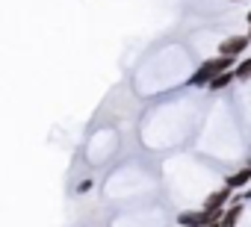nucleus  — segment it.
Returning <instances> with one entry per match:
<instances>
[{"mask_svg": "<svg viewBox=\"0 0 251 227\" xmlns=\"http://www.w3.org/2000/svg\"><path fill=\"white\" fill-rule=\"evenodd\" d=\"M245 21H248V27H251V9H248V15H245Z\"/></svg>", "mask_w": 251, "mask_h": 227, "instance_id": "9d476101", "label": "nucleus"}, {"mask_svg": "<svg viewBox=\"0 0 251 227\" xmlns=\"http://www.w3.org/2000/svg\"><path fill=\"white\" fill-rule=\"evenodd\" d=\"M230 3H239V0H230Z\"/></svg>", "mask_w": 251, "mask_h": 227, "instance_id": "f8f14e48", "label": "nucleus"}, {"mask_svg": "<svg viewBox=\"0 0 251 227\" xmlns=\"http://www.w3.org/2000/svg\"><path fill=\"white\" fill-rule=\"evenodd\" d=\"M225 186H227L230 192H236V189H245V186H251V168H248V165L236 168L233 174H227V177H225Z\"/></svg>", "mask_w": 251, "mask_h": 227, "instance_id": "39448f33", "label": "nucleus"}, {"mask_svg": "<svg viewBox=\"0 0 251 227\" xmlns=\"http://www.w3.org/2000/svg\"><path fill=\"white\" fill-rule=\"evenodd\" d=\"M245 36H248V39H251V27H248V33H245Z\"/></svg>", "mask_w": 251, "mask_h": 227, "instance_id": "9b49d317", "label": "nucleus"}, {"mask_svg": "<svg viewBox=\"0 0 251 227\" xmlns=\"http://www.w3.org/2000/svg\"><path fill=\"white\" fill-rule=\"evenodd\" d=\"M233 65H236V59H230V56H213V59H204V62L195 68V74L189 77V86H192V89H207V83H210L216 74L230 71Z\"/></svg>", "mask_w": 251, "mask_h": 227, "instance_id": "f257e3e1", "label": "nucleus"}, {"mask_svg": "<svg viewBox=\"0 0 251 227\" xmlns=\"http://www.w3.org/2000/svg\"><path fill=\"white\" fill-rule=\"evenodd\" d=\"M92 186H95V180H92V177H86V180H80L77 192H80V195H86V192H92Z\"/></svg>", "mask_w": 251, "mask_h": 227, "instance_id": "6e6552de", "label": "nucleus"}, {"mask_svg": "<svg viewBox=\"0 0 251 227\" xmlns=\"http://www.w3.org/2000/svg\"><path fill=\"white\" fill-rule=\"evenodd\" d=\"M233 74H236V83H242V80H251V56H242V59H236V65H233Z\"/></svg>", "mask_w": 251, "mask_h": 227, "instance_id": "0eeeda50", "label": "nucleus"}, {"mask_svg": "<svg viewBox=\"0 0 251 227\" xmlns=\"http://www.w3.org/2000/svg\"><path fill=\"white\" fill-rule=\"evenodd\" d=\"M230 198H233V192L227 189V186H222V189H216V192H210L207 198H204V206L201 209H225L227 204H230Z\"/></svg>", "mask_w": 251, "mask_h": 227, "instance_id": "20e7f679", "label": "nucleus"}, {"mask_svg": "<svg viewBox=\"0 0 251 227\" xmlns=\"http://www.w3.org/2000/svg\"><path fill=\"white\" fill-rule=\"evenodd\" d=\"M239 198H242V201H251V189H245V192H242Z\"/></svg>", "mask_w": 251, "mask_h": 227, "instance_id": "1a4fd4ad", "label": "nucleus"}, {"mask_svg": "<svg viewBox=\"0 0 251 227\" xmlns=\"http://www.w3.org/2000/svg\"><path fill=\"white\" fill-rule=\"evenodd\" d=\"M248 168H251V159H248Z\"/></svg>", "mask_w": 251, "mask_h": 227, "instance_id": "ddd939ff", "label": "nucleus"}, {"mask_svg": "<svg viewBox=\"0 0 251 227\" xmlns=\"http://www.w3.org/2000/svg\"><path fill=\"white\" fill-rule=\"evenodd\" d=\"M251 47V39L248 36H227L222 45H219V56H230V59H242Z\"/></svg>", "mask_w": 251, "mask_h": 227, "instance_id": "f03ea898", "label": "nucleus"}, {"mask_svg": "<svg viewBox=\"0 0 251 227\" xmlns=\"http://www.w3.org/2000/svg\"><path fill=\"white\" fill-rule=\"evenodd\" d=\"M242 212H245V204H242V198L233 192L230 204H227V206H225V212H222V221H219V227H236V224L242 221Z\"/></svg>", "mask_w": 251, "mask_h": 227, "instance_id": "7ed1b4c3", "label": "nucleus"}, {"mask_svg": "<svg viewBox=\"0 0 251 227\" xmlns=\"http://www.w3.org/2000/svg\"><path fill=\"white\" fill-rule=\"evenodd\" d=\"M233 83H236V74H233V68H230V71L216 74V77L207 83V91H225V89H230Z\"/></svg>", "mask_w": 251, "mask_h": 227, "instance_id": "423d86ee", "label": "nucleus"}]
</instances>
